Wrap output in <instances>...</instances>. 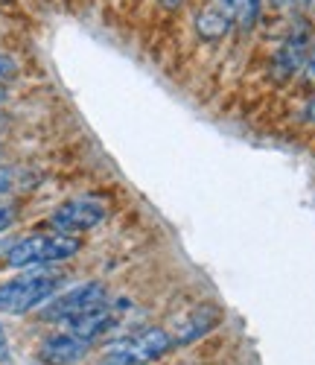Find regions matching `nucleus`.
Returning <instances> with one entry per match:
<instances>
[{
	"mask_svg": "<svg viewBox=\"0 0 315 365\" xmlns=\"http://www.w3.org/2000/svg\"><path fill=\"white\" fill-rule=\"evenodd\" d=\"M0 155H4V146H0Z\"/></svg>",
	"mask_w": 315,
	"mask_h": 365,
	"instance_id": "4be33fe9",
	"label": "nucleus"
},
{
	"mask_svg": "<svg viewBox=\"0 0 315 365\" xmlns=\"http://www.w3.org/2000/svg\"><path fill=\"white\" fill-rule=\"evenodd\" d=\"M266 4H269L272 9H289V6H292V0H266Z\"/></svg>",
	"mask_w": 315,
	"mask_h": 365,
	"instance_id": "aec40b11",
	"label": "nucleus"
},
{
	"mask_svg": "<svg viewBox=\"0 0 315 365\" xmlns=\"http://www.w3.org/2000/svg\"><path fill=\"white\" fill-rule=\"evenodd\" d=\"M117 319H120V304L105 301V304H100V307H91V310L68 319L65 327H68V333H73V336H79L85 342H97L100 336H105V333L117 324Z\"/></svg>",
	"mask_w": 315,
	"mask_h": 365,
	"instance_id": "0eeeda50",
	"label": "nucleus"
},
{
	"mask_svg": "<svg viewBox=\"0 0 315 365\" xmlns=\"http://www.w3.org/2000/svg\"><path fill=\"white\" fill-rule=\"evenodd\" d=\"M88 348H91V342H85V339L65 330V333H56V336L44 339L41 359L47 365H79L88 356Z\"/></svg>",
	"mask_w": 315,
	"mask_h": 365,
	"instance_id": "6e6552de",
	"label": "nucleus"
},
{
	"mask_svg": "<svg viewBox=\"0 0 315 365\" xmlns=\"http://www.w3.org/2000/svg\"><path fill=\"white\" fill-rule=\"evenodd\" d=\"M15 76H18V62L9 53H0V82L15 79Z\"/></svg>",
	"mask_w": 315,
	"mask_h": 365,
	"instance_id": "f8f14e48",
	"label": "nucleus"
},
{
	"mask_svg": "<svg viewBox=\"0 0 315 365\" xmlns=\"http://www.w3.org/2000/svg\"><path fill=\"white\" fill-rule=\"evenodd\" d=\"M82 240L76 234H33L18 240L15 246L6 252V266L12 269H38V266H50V263H61L71 260L73 255H79Z\"/></svg>",
	"mask_w": 315,
	"mask_h": 365,
	"instance_id": "f03ea898",
	"label": "nucleus"
},
{
	"mask_svg": "<svg viewBox=\"0 0 315 365\" xmlns=\"http://www.w3.org/2000/svg\"><path fill=\"white\" fill-rule=\"evenodd\" d=\"M15 178H18V173L12 167H0V196L15 187Z\"/></svg>",
	"mask_w": 315,
	"mask_h": 365,
	"instance_id": "ddd939ff",
	"label": "nucleus"
},
{
	"mask_svg": "<svg viewBox=\"0 0 315 365\" xmlns=\"http://www.w3.org/2000/svg\"><path fill=\"white\" fill-rule=\"evenodd\" d=\"M172 336L164 327H143L132 336H123L108 345L105 362L111 365H149L155 359H161L172 348Z\"/></svg>",
	"mask_w": 315,
	"mask_h": 365,
	"instance_id": "7ed1b4c3",
	"label": "nucleus"
},
{
	"mask_svg": "<svg viewBox=\"0 0 315 365\" xmlns=\"http://www.w3.org/2000/svg\"><path fill=\"white\" fill-rule=\"evenodd\" d=\"M219 4H222V9L231 15L234 29H239V33H251L254 24L260 21L266 0H219Z\"/></svg>",
	"mask_w": 315,
	"mask_h": 365,
	"instance_id": "9d476101",
	"label": "nucleus"
},
{
	"mask_svg": "<svg viewBox=\"0 0 315 365\" xmlns=\"http://www.w3.org/2000/svg\"><path fill=\"white\" fill-rule=\"evenodd\" d=\"M4 100H6V88L0 85V106H4Z\"/></svg>",
	"mask_w": 315,
	"mask_h": 365,
	"instance_id": "412c9836",
	"label": "nucleus"
},
{
	"mask_svg": "<svg viewBox=\"0 0 315 365\" xmlns=\"http://www.w3.org/2000/svg\"><path fill=\"white\" fill-rule=\"evenodd\" d=\"M312 24L309 18L298 15V21H292V26L286 29L280 47L274 50V58H272V76L274 82H289L292 76H298L304 71V62L309 56V47H312Z\"/></svg>",
	"mask_w": 315,
	"mask_h": 365,
	"instance_id": "20e7f679",
	"label": "nucleus"
},
{
	"mask_svg": "<svg viewBox=\"0 0 315 365\" xmlns=\"http://www.w3.org/2000/svg\"><path fill=\"white\" fill-rule=\"evenodd\" d=\"M108 301V289L100 281H85L79 287H71L68 292H56L44 307H41V319L47 322H68L91 307H100Z\"/></svg>",
	"mask_w": 315,
	"mask_h": 365,
	"instance_id": "39448f33",
	"label": "nucleus"
},
{
	"mask_svg": "<svg viewBox=\"0 0 315 365\" xmlns=\"http://www.w3.org/2000/svg\"><path fill=\"white\" fill-rule=\"evenodd\" d=\"M304 79H306V82H315V41H312V47H309L306 62H304Z\"/></svg>",
	"mask_w": 315,
	"mask_h": 365,
	"instance_id": "2eb2a0df",
	"label": "nucleus"
},
{
	"mask_svg": "<svg viewBox=\"0 0 315 365\" xmlns=\"http://www.w3.org/2000/svg\"><path fill=\"white\" fill-rule=\"evenodd\" d=\"M12 222H15V207L6 205V202H0V231H6Z\"/></svg>",
	"mask_w": 315,
	"mask_h": 365,
	"instance_id": "4468645a",
	"label": "nucleus"
},
{
	"mask_svg": "<svg viewBox=\"0 0 315 365\" xmlns=\"http://www.w3.org/2000/svg\"><path fill=\"white\" fill-rule=\"evenodd\" d=\"M304 117H306V123H309V126H315V91H312V97H309V103H306Z\"/></svg>",
	"mask_w": 315,
	"mask_h": 365,
	"instance_id": "a211bd4d",
	"label": "nucleus"
},
{
	"mask_svg": "<svg viewBox=\"0 0 315 365\" xmlns=\"http://www.w3.org/2000/svg\"><path fill=\"white\" fill-rule=\"evenodd\" d=\"M292 6H295L298 15H304V18H312V15H315V0H292Z\"/></svg>",
	"mask_w": 315,
	"mask_h": 365,
	"instance_id": "dca6fc26",
	"label": "nucleus"
},
{
	"mask_svg": "<svg viewBox=\"0 0 315 365\" xmlns=\"http://www.w3.org/2000/svg\"><path fill=\"white\" fill-rule=\"evenodd\" d=\"M105 217H108L105 202L91 199V196H79V199L58 205L50 217V225L61 234H85L91 228H97Z\"/></svg>",
	"mask_w": 315,
	"mask_h": 365,
	"instance_id": "423d86ee",
	"label": "nucleus"
},
{
	"mask_svg": "<svg viewBox=\"0 0 315 365\" xmlns=\"http://www.w3.org/2000/svg\"><path fill=\"white\" fill-rule=\"evenodd\" d=\"M58 272H47V269H33L29 275L12 278L6 284H0V313L9 316H24L29 310H41L44 304L58 292L61 287Z\"/></svg>",
	"mask_w": 315,
	"mask_h": 365,
	"instance_id": "f257e3e1",
	"label": "nucleus"
},
{
	"mask_svg": "<svg viewBox=\"0 0 315 365\" xmlns=\"http://www.w3.org/2000/svg\"><path fill=\"white\" fill-rule=\"evenodd\" d=\"M193 24H196V36H199L202 41H222V38L231 33V29H234L231 15L222 9V4H219V0H207V4L196 12Z\"/></svg>",
	"mask_w": 315,
	"mask_h": 365,
	"instance_id": "1a4fd4ad",
	"label": "nucleus"
},
{
	"mask_svg": "<svg viewBox=\"0 0 315 365\" xmlns=\"http://www.w3.org/2000/svg\"><path fill=\"white\" fill-rule=\"evenodd\" d=\"M9 359V339H6V330L0 327V362Z\"/></svg>",
	"mask_w": 315,
	"mask_h": 365,
	"instance_id": "f3484780",
	"label": "nucleus"
},
{
	"mask_svg": "<svg viewBox=\"0 0 315 365\" xmlns=\"http://www.w3.org/2000/svg\"><path fill=\"white\" fill-rule=\"evenodd\" d=\"M216 322H219V313H216V310H196L190 319H187V322L178 327V333H175V339H172V342H178V345L193 342V339L205 336V333H207Z\"/></svg>",
	"mask_w": 315,
	"mask_h": 365,
	"instance_id": "9b49d317",
	"label": "nucleus"
},
{
	"mask_svg": "<svg viewBox=\"0 0 315 365\" xmlns=\"http://www.w3.org/2000/svg\"><path fill=\"white\" fill-rule=\"evenodd\" d=\"M158 4H161L164 9H170V12H178V9L187 4V0H158Z\"/></svg>",
	"mask_w": 315,
	"mask_h": 365,
	"instance_id": "6ab92c4d",
	"label": "nucleus"
},
{
	"mask_svg": "<svg viewBox=\"0 0 315 365\" xmlns=\"http://www.w3.org/2000/svg\"><path fill=\"white\" fill-rule=\"evenodd\" d=\"M0 4H4V0H0Z\"/></svg>",
	"mask_w": 315,
	"mask_h": 365,
	"instance_id": "5701e85b",
	"label": "nucleus"
}]
</instances>
